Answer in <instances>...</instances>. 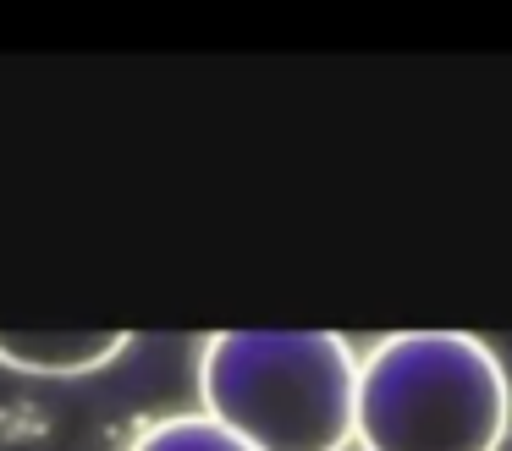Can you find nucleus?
<instances>
[{
    "label": "nucleus",
    "mask_w": 512,
    "mask_h": 451,
    "mask_svg": "<svg viewBox=\"0 0 512 451\" xmlns=\"http://www.w3.org/2000/svg\"><path fill=\"white\" fill-rule=\"evenodd\" d=\"M199 402L248 451H347L358 352L336 330H215Z\"/></svg>",
    "instance_id": "f257e3e1"
},
{
    "label": "nucleus",
    "mask_w": 512,
    "mask_h": 451,
    "mask_svg": "<svg viewBox=\"0 0 512 451\" xmlns=\"http://www.w3.org/2000/svg\"><path fill=\"white\" fill-rule=\"evenodd\" d=\"M512 380L468 330H397L358 358V451H501Z\"/></svg>",
    "instance_id": "f03ea898"
},
{
    "label": "nucleus",
    "mask_w": 512,
    "mask_h": 451,
    "mask_svg": "<svg viewBox=\"0 0 512 451\" xmlns=\"http://www.w3.org/2000/svg\"><path fill=\"white\" fill-rule=\"evenodd\" d=\"M127 330H0V363L23 374H94L127 352Z\"/></svg>",
    "instance_id": "7ed1b4c3"
},
{
    "label": "nucleus",
    "mask_w": 512,
    "mask_h": 451,
    "mask_svg": "<svg viewBox=\"0 0 512 451\" xmlns=\"http://www.w3.org/2000/svg\"><path fill=\"white\" fill-rule=\"evenodd\" d=\"M127 451H248V446L237 435H226V429L204 413H171V418H160V424L138 429V435L127 440Z\"/></svg>",
    "instance_id": "20e7f679"
}]
</instances>
